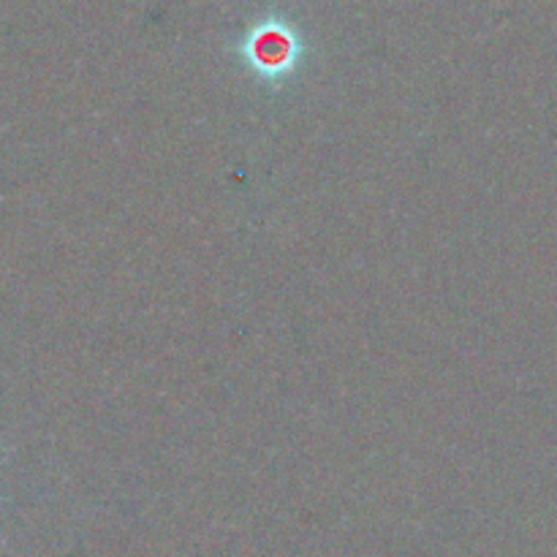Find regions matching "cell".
I'll return each mask as SVG.
<instances>
[{
  "mask_svg": "<svg viewBox=\"0 0 557 557\" xmlns=\"http://www.w3.org/2000/svg\"><path fill=\"white\" fill-rule=\"evenodd\" d=\"M297 38L281 25H264L245 41V60L264 79H283L297 65Z\"/></svg>",
  "mask_w": 557,
  "mask_h": 557,
  "instance_id": "cell-1",
  "label": "cell"
}]
</instances>
